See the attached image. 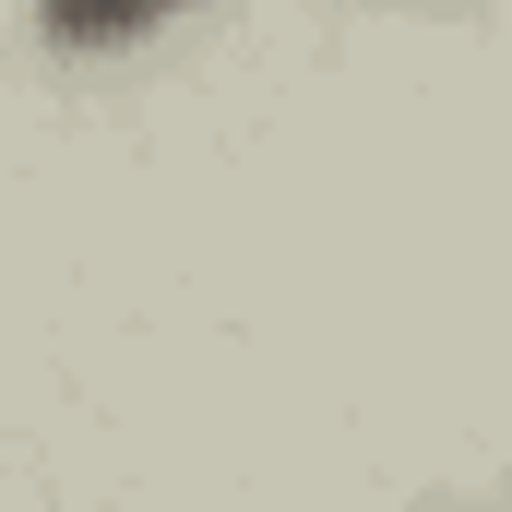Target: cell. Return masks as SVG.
Listing matches in <instances>:
<instances>
[{
  "label": "cell",
  "mask_w": 512,
  "mask_h": 512,
  "mask_svg": "<svg viewBox=\"0 0 512 512\" xmlns=\"http://www.w3.org/2000/svg\"><path fill=\"white\" fill-rule=\"evenodd\" d=\"M167 12H191V0H36V36L48 48H131V36H155Z\"/></svg>",
  "instance_id": "obj_1"
}]
</instances>
